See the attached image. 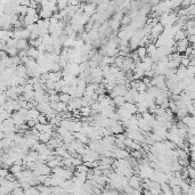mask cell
<instances>
[{
    "instance_id": "cell-1",
    "label": "cell",
    "mask_w": 195,
    "mask_h": 195,
    "mask_svg": "<svg viewBox=\"0 0 195 195\" xmlns=\"http://www.w3.org/2000/svg\"><path fill=\"white\" fill-rule=\"evenodd\" d=\"M128 183L130 187H133V190H140V187L143 186L142 178L139 176H137V174H133V177H130Z\"/></svg>"
},
{
    "instance_id": "cell-2",
    "label": "cell",
    "mask_w": 195,
    "mask_h": 195,
    "mask_svg": "<svg viewBox=\"0 0 195 195\" xmlns=\"http://www.w3.org/2000/svg\"><path fill=\"white\" fill-rule=\"evenodd\" d=\"M114 154H115V159L117 160H126L130 158V152L127 151V149H115Z\"/></svg>"
},
{
    "instance_id": "cell-3",
    "label": "cell",
    "mask_w": 195,
    "mask_h": 195,
    "mask_svg": "<svg viewBox=\"0 0 195 195\" xmlns=\"http://www.w3.org/2000/svg\"><path fill=\"white\" fill-rule=\"evenodd\" d=\"M123 110H126L127 112H129L130 114H133L135 115L136 113L138 112V108H137V104H135V103H124V105L121 106Z\"/></svg>"
},
{
    "instance_id": "cell-4",
    "label": "cell",
    "mask_w": 195,
    "mask_h": 195,
    "mask_svg": "<svg viewBox=\"0 0 195 195\" xmlns=\"http://www.w3.org/2000/svg\"><path fill=\"white\" fill-rule=\"evenodd\" d=\"M27 56L32 58V59H38L39 56H40V51L38 50V48H34V47H30L27 49Z\"/></svg>"
},
{
    "instance_id": "cell-5",
    "label": "cell",
    "mask_w": 195,
    "mask_h": 195,
    "mask_svg": "<svg viewBox=\"0 0 195 195\" xmlns=\"http://www.w3.org/2000/svg\"><path fill=\"white\" fill-rule=\"evenodd\" d=\"M53 135H54V133H40V136H39V142L42 144H48L51 140V138H53Z\"/></svg>"
},
{
    "instance_id": "cell-6",
    "label": "cell",
    "mask_w": 195,
    "mask_h": 195,
    "mask_svg": "<svg viewBox=\"0 0 195 195\" xmlns=\"http://www.w3.org/2000/svg\"><path fill=\"white\" fill-rule=\"evenodd\" d=\"M146 92L149 94L151 97H153L154 99H155V98L158 97L160 94H161L160 89L158 87H155V86H151V87H149V88H147V91H146Z\"/></svg>"
},
{
    "instance_id": "cell-7",
    "label": "cell",
    "mask_w": 195,
    "mask_h": 195,
    "mask_svg": "<svg viewBox=\"0 0 195 195\" xmlns=\"http://www.w3.org/2000/svg\"><path fill=\"white\" fill-rule=\"evenodd\" d=\"M16 48L18 49V50H27L30 47H29V42L27 40H24V39H22V40H18L17 41V45H16Z\"/></svg>"
},
{
    "instance_id": "cell-8",
    "label": "cell",
    "mask_w": 195,
    "mask_h": 195,
    "mask_svg": "<svg viewBox=\"0 0 195 195\" xmlns=\"http://www.w3.org/2000/svg\"><path fill=\"white\" fill-rule=\"evenodd\" d=\"M40 114H41L40 111H39L37 107H34V108L29 110V115H27V117H29L30 120H38V118H39Z\"/></svg>"
},
{
    "instance_id": "cell-9",
    "label": "cell",
    "mask_w": 195,
    "mask_h": 195,
    "mask_svg": "<svg viewBox=\"0 0 195 195\" xmlns=\"http://www.w3.org/2000/svg\"><path fill=\"white\" fill-rule=\"evenodd\" d=\"M56 131H57L58 133H59V135H61L62 137H63V139H64V138H67V137H70L71 135H73V133H72L71 131H69L67 129L63 128V127H58Z\"/></svg>"
},
{
    "instance_id": "cell-10",
    "label": "cell",
    "mask_w": 195,
    "mask_h": 195,
    "mask_svg": "<svg viewBox=\"0 0 195 195\" xmlns=\"http://www.w3.org/2000/svg\"><path fill=\"white\" fill-rule=\"evenodd\" d=\"M80 113H81L82 118H90L92 114H94L91 107H82L80 110Z\"/></svg>"
},
{
    "instance_id": "cell-11",
    "label": "cell",
    "mask_w": 195,
    "mask_h": 195,
    "mask_svg": "<svg viewBox=\"0 0 195 195\" xmlns=\"http://www.w3.org/2000/svg\"><path fill=\"white\" fill-rule=\"evenodd\" d=\"M47 165H48L49 168H51V169H55V168L62 167V161H59V160H57V159H56V156H55V159L51 160V161H49V162L47 163Z\"/></svg>"
},
{
    "instance_id": "cell-12",
    "label": "cell",
    "mask_w": 195,
    "mask_h": 195,
    "mask_svg": "<svg viewBox=\"0 0 195 195\" xmlns=\"http://www.w3.org/2000/svg\"><path fill=\"white\" fill-rule=\"evenodd\" d=\"M72 99H73V97H72L71 95H69V94H63V92L59 94V101L63 103H65V104H69Z\"/></svg>"
},
{
    "instance_id": "cell-13",
    "label": "cell",
    "mask_w": 195,
    "mask_h": 195,
    "mask_svg": "<svg viewBox=\"0 0 195 195\" xmlns=\"http://www.w3.org/2000/svg\"><path fill=\"white\" fill-rule=\"evenodd\" d=\"M137 54H138L139 58L143 61L145 57H147V49H146V47H138Z\"/></svg>"
},
{
    "instance_id": "cell-14",
    "label": "cell",
    "mask_w": 195,
    "mask_h": 195,
    "mask_svg": "<svg viewBox=\"0 0 195 195\" xmlns=\"http://www.w3.org/2000/svg\"><path fill=\"white\" fill-rule=\"evenodd\" d=\"M22 169H23V165H17V164H13L11 167L9 168V171L10 174H17L22 172Z\"/></svg>"
},
{
    "instance_id": "cell-15",
    "label": "cell",
    "mask_w": 195,
    "mask_h": 195,
    "mask_svg": "<svg viewBox=\"0 0 195 195\" xmlns=\"http://www.w3.org/2000/svg\"><path fill=\"white\" fill-rule=\"evenodd\" d=\"M69 7V2L67 1H57V8H58V11H62V10L66 9Z\"/></svg>"
},
{
    "instance_id": "cell-16",
    "label": "cell",
    "mask_w": 195,
    "mask_h": 195,
    "mask_svg": "<svg viewBox=\"0 0 195 195\" xmlns=\"http://www.w3.org/2000/svg\"><path fill=\"white\" fill-rule=\"evenodd\" d=\"M123 62H124V58H123V57L115 56V63H114V65L121 70V69H122V65H123Z\"/></svg>"
},
{
    "instance_id": "cell-17",
    "label": "cell",
    "mask_w": 195,
    "mask_h": 195,
    "mask_svg": "<svg viewBox=\"0 0 195 195\" xmlns=\"http://www.w3.org/2000/svg\"><path fill=\"white\" fill-rule=\"evenodd\" d=\"M38 122L41 123V124H48V123H49V120L47 119V117L43 114V113H41L40 115H39V118H38Z\"/></svg>"
},
{
    "instance_id": "cell-18",
    "label": "cell",
    "mask_w": 195,
    "mask_h": 195,
    "mask_svg": "<svg viewBox=\"0 0 195 195\" xmlns=\"http://www.w3.org/2000/svg\"><path fill=\"white\" fill-rule=\"evenodd\" d=\"M147 88H149V87H147V86H146V85H145V83L140 80V81H139L138 87H137V91H138V92H146V91H147Z\"/></svg>"
},
{
    "instance_id": "cell-19",
    "label": "cell",
    "mask_w": 195,
    "mask_h": 195,
    "mask_svg": "<svg viewBox=\"0 0 195 195\" xmlns=\"http://www.w3.org/2000/svg\"><path fill=\"white\" fill-rule=\"evenodd\" d=\"M120 22H118V21H114V20H111L110 21V27L112 29V30L117 31L119 29V26H120Z\"/></svg>"
},
{
    "instance_id": "cell-20",
    "label": "cell",
    "mask_w": 195,
    "mask_h": 195,
    "mask_svg": "<svg viewBox=\"0 0 195 195\" xmlns=\"http://www.w3.org/2000/svg\"><path fill=\"white\" fill-rule=\"evenodd\" d=\"M131 18L129 17V15H124L123 16V18H122V21H121V25L122 26H128L130 23H131Z\"/></svg>"
},
{
    "instance_id": "cell-21",
    "label": "cell",
    "mask_w": 195,
    "mask_h": 195,
    "mask_svg": "<svg viewBox=\"0 0 195 195\" xmlns=\"http://www.w3.org/2000/svg\"><path fill=\"white\" fill-rule=\"evenodd\" d=\"M30 37H31V31H29L27 29H23V31H22V39L27 40V39H30Z\"/></svg>"
},
{
    "instance_id": "cell-22",
    "label": "cell",
    "mask_w": 195,
    "mask_h": 195,
    "mask_svg": "<svg viewBox=\"0 0 195 195\" xmlns=\"http://www.w3.org/2000/svg\"><path fill=\"white\" fill-rule=\"evenodd\" d=\"M21 6H24V7H30L31 1H30V0H23V1H21Z\"/></svg>"
},
{
    "instance_id": "cell-23",
    "label": "cell",
    "mask_w": 195,
    "mask_h": 195,
    "mask_svg": "<svg viewBox=\"0 0 195 195\" xmlns=\"http://www.w3.org/2000/svg\"><path fill=\"white\" fill-rule=\"evenodd\" d=\"M40 195H53L51 193H40Z\"/></svg>"
},
{
    "instance_id": "cell-24",
    "label": "cell",
    "mask_w": 195,
    "mask_h": 195,
    "mask_svg": "<svg viewBox=\"0 0 195 195\" xmlns=\"http://www.w3.org/2000/svg\"><path fill=\"white\" fill-rule=\"evenodd\" d=\"M7 195H13V194H7Z\"/></svg>"
}]
</instances>
